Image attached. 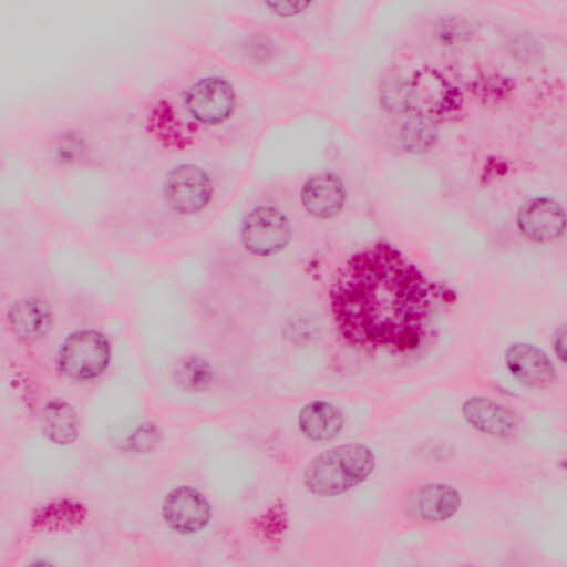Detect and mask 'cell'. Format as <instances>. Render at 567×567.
<instances>
[{"label":"cell","instance_id":"1","mask_svg":"<svg viewBox=\"0 0 567 567\" xmlns=\"http://www.w3.org/2000/svg\"><path fill=\"white\" fill-rule=\"evenodd\" d=\"M329 299L340 337L364 350H414L431 322L433 301L426 278L386 243L351 256L334 276Z\"/></svg>","mask_w":567,"mask_h":567},{"label":"cell","instance_id":"2","mask_svg":"<svg viewBox=\"0 0 567 567\" xmlns=\"http://www.w3.org/2000/svg\"><path fill=\"white\" fill-rule=\"evenodd\" d=\"M377 465L373 451L358 442L328 447L315 455L303 471L306 489L318 497H336L365 482Z\"/></svg>","mask_w":567,"mask_h":567},{"label":"cell","instance_id":"3","mask_svg":"<svg viewBox=\"0 0 567 567\" xmlns=\"http://www.w3.org/2000/svg\"><path fill=\"white\" fill-rule=\"evenodd\" d=\"M111 347L100 331L83 329L70 333L58 351V367L69 379L90 381L107 369Z\"/></svg>","mask_w":567,"mask_h":567},{"label":"cell","instance_id":"4","mask_svg":"<svg viewBox=\"0 0 567 567\" xmlns=\"http://www.w3.org/2000/svg\"><path fill=\"white\" fill-rule=\"evenodd\" d=\"M291 237L290 220L274 206H257L250 209L241 220V245L254 256H274L289 245Z\"/></svg>","mask_w":567,"mask_h":567},{"label":"cell","instance_id":"5","mask_svg":"<svg viewBox=\"0 0 567 567\" xmlns=\"http://www.w3.org/2000/svg\"><path fill=\"white\" fill-rule=\"evenodd\" d=\"M213 183L208 173L194 163H181L172 167L163 182L166 205L182 216L195 215L212 200Z\"/></svg>","mask_w":567,"mask_h":567},{"label":"cell","instance_id":"6","mask_svg":"<svg viewBox=\"0 0 567 567\" xmlns=\"http://www.w3.org/2000/svg\"><path fill=\"white\" fill-rule=\"evenodd\" d=\"M183 102L195 122L205 126H218L234 114L236 93L226 78L206 75L188 86Z\"/></svg>","mask_w":567,"mask_h":567},{"label":"cell","instance_id":"7","mask_svg":"<svg viewBox=\"0 0 567 567\" xmlns=\"http://www.w3.org/2000/svg\"><path fill=\"white\" fill-rule=\"evenodd\" d=\"M162 513L166 524L175 532L189 535L204 529L212 517L207 498L190 486H178L164 498Z\"/></svg>","mask_w":567,"mask_h":567},{"label":"cell","instance_id":"8","mask_svg":"<svg viewBox=\"0 0 567 567\" xmlns=\"http://www.w3.org/2000/svg\"><path fill=\"white\" fill-rule=\"evenodd\" d=\"M505 365L511 375L529 389L549 388L556 379L551 359L538 346L530 342H514L505 352Z\"/></svg>","mask_w":567,"mask_h":567},{"label":"cell","instance_id":"9","mask_svg":"<svg viewBox=\"0 0 567 567\" xmlns=\"http://www.w3.org/2000/svg\"><path fill=\"white\" fill-rule=\"evenodd\" d=\"M462 503L461 492L443 482L423 483L410 497L412 513L425 523H442L451 519L461 509Z\"/></svg>","mask_w":567,"mask_h":567},{"label":"cell","instance_id":"10","mask_svg":"<svg viewBox=\"0 0 567 567\" xmlns=\"http://www.w3.org/2000/svg\"><path fill=\"white\" fill-rule=\"evenodd\" d=\"M300 202L305 210L320 219L337 216L344 206L346 188L333 173L322 172L309 176L300 190Z\"/></svg>","mask_w":567,"mask_h":567},{"label":"cell","instance_id":"11","mask_svg":"<svg viewBox=\"0 0 567 567\" xmlns=\"http://www.w3.org/2000/svg\"><path fill=\"white\" fill-rule=\"evenodd\" d=\"M461 412L465 422L483 434L505 439L515 432L516 416L513 411L491 398H467Z\"/></svg>","mask_w":567,"mask_h":567},{"label":"cell","instance_id":"12","mask_svg":"<svg viewBox=\"0 0 567 567\" xmlns=\"http://www.w3.org/2000/svg\"><path fill=\"white\" fill-rule=\"evenodd\" d=\"M518 226L520 231L533 241H551L564 231V209L549 198L530 199L519 210Z\"/></svg>","mask_w":567,"mask_h":567},{"label":"cell","instance_id":"13","mask_svg":"<svg viewBox=\"0 0 567 567\" xmlns=\"http://www.w3.org/2000/svg\"><path fill=\"white\" fill-rule=\"evenodd\" d=\"M11 331L21 340L33 341L43 337L52 323L49 305L39 297H23L11 303L7 311Z\"/></svg>","mask_w":567,"mask_h":567},{"label":"cell","instance_id":"14","mask_svg":"<svg viewBox=\"0 0 567 567\" xmlns=\"http://www.w3.org/2000/svg\"><path fill=\"white\" fill-rule=\"evenodd\" d=\"M300 433L312 442H329L340 435L344 416L334 404L324 400L306 403L297 419Z\"/></svg>","mask_w":567,"mask_h":567},{"label":"cell","instance_id":"15","mask_svg":"<svg viewBox=\"0 0 567 567\" xmlns=\"http://www.w3.org/2000/svg\"><path fill=\"white\" fill-rule=\"evenodd\" d=\"M43 434L58 445H68L75 441L79 423L75 411L64 400L54 399L48 402L41 417Z\"/></svg>","mask_w":567,"mask_h":567},{"label":"cell","instance_id":"16","mask_svg":"<svg viewBox=\"0 0 567 567\" xmlns=\"http://www.w3.org/2000/svg\"><path fill=\"white\" fill-rule=\"evenodd\" d=\"M147 126L152 135L169 148H183L192 141L183 123L176 116L173 107L165 101H158L151 109Z\"/></svg>","mask_w":567,"mask_h":567},{"label":"cell","instance_id":"17","mask_svg":"<svg viewBox=\"0 0 567 567\" xmlns=\"http://www.w3.org/2000/svg\"><path fill=\"white\" fill-rule=\"evenodd\" d=\"M86 515L85 507L73 499H59L42 506L33 516L38 529L63 530L81 524Z\"/></svg>","mask_w":567,"mask_h":567},{"label":"cell","instance_id":"18","mask_svg":"<svg viewBox=\"0 0 567 567\" xmlns=\"http://www.w3.org/2000/svg\"><path fill=\"white\" fill-rule=\"evenodd\" d=\"M173 374L181 388L193 392L208 389L214 379L212 365L198 355L179 359L174 367Z\"/></svg>","mask_w":567,"mask_h":567},{"label":"cell","instance_id":"19","mask_svg":"<svg viewBox=\"0 0 567 567\" xmlns=\"http://www.w3.org/2000/svg\"><path fill=\"white\" fill-rule=\"evenodd\" d=\"M85 150L86 143L82 134L68 130L54 137L51 152L60 163L71 164L79 161L85 153Z\"/></svg>","mask_w":567,"mask_h":567},{"label":"cell","instance_id":"20","mask_svg":"<svg viewBox=\"0 0 567 567\" xmlns=\"http://www.w3.org/2000/svg\"><path fill=\"white\" fill-rule=\"evenodd\" d=\"M159 441V432L154 425L147 424L140 427L132 436L130 445L136 451L152 450Z\"/></svg>","mask_w":567,"mask_h":567},{"label":"cell","instance_id":"21","mask_svg":"<svg viewBox=\"0 0 567 567\" xmlns=\"http://www.w3.org/2000/svg\"><path fill=\"white\" fill-rule=\"evenodd\" d=\"M311 4L309 1H267L265 6L275 14L280 17H292L307 10Z\"/></svg>","mask_w":567,"mask_h":567},{"label":"cell","instance_id":"22","mask_svg":"<svg viewBox=\"0 0 567 567\" xmlns=\"http://www.w3.org/2000/svg\"><path fill=\"white\" fill-rule=\"evenodd\" d=\"M553 348L557 358L565 363L566 362V328L561 326L556 329L553 334Z\"/></svg>","mask_w":567,"mask_h":567}]
</instances>
